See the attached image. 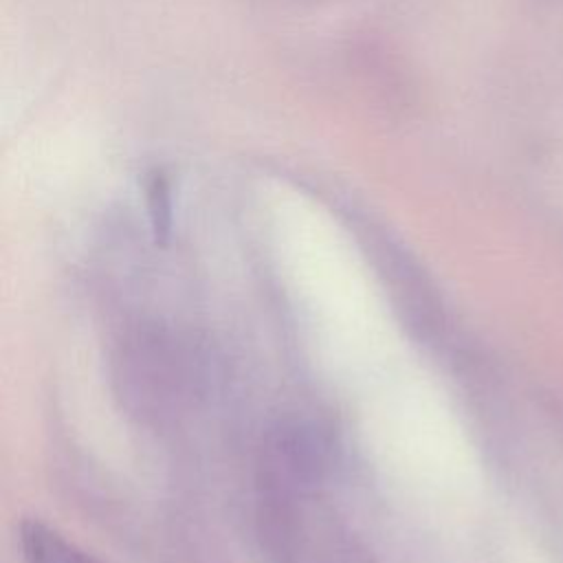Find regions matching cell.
I'll return each instance as SVG.
<instances>
[{
    "mask_svg": "<svg viewBox=\"0 0 563 563\" xmlns=\"http://www.w3.org/2000/svg\"><path fill=\"white\" fill-rule=\"evenodd\" d=\"M20 548L24 563H99L57 528L40 519L20 523Z\"/></svg>",
    "mask_w": 563,
    "mask_h": 563,
    "instance_id": "obj_1",
    "label": "cell"
},
{
    "mask_svg": "<svg viewBox=\"0 0 563 563\" xmlns=\"http://www.w3.org/2000/svg\"><path fill=\"white\" fill-rule=\"evenodd\" d=\"M145 200L156 240H165L172 227V189L163 172L154 169L145 180Z\"/></svg>",
    "mask_w": 563,
    "mask_h": 563,
    "instance_id": "obj_2",
    "label": "cell"
}]
</instances>
